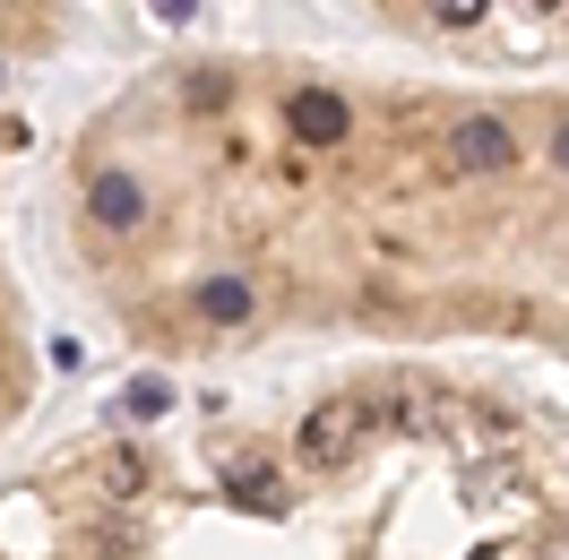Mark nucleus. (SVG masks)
<instances>
[{
    "instance_id": "nucleus-2",
    "label": "nucleus",
    "mask_w": 569,
    "mask_h": 560,
    "mask_svg": "<svg viewBox=\"0 0 569 560\" xmlns=\"http://www.w3.org/2000/svg\"><path fill=\"white\" fill-rule=\"evenodd\" d=\"M0 560H569V457L492 388L371 371L52 449Z\"/></svg>"
},
{
    "instance_id": "nucleus-4",
    "label": "nucleus",
    "mask_w": 569,
    "mask_h": 560,
    "mask_svg": "<svg viewBox=\"0 0 569 560\" xmlns=\"http://www.w3.org/2000/svg\"><path fill=\"white\" fill-rule=\"evenodd\" d=\"M52 9L61 0H0V52L18 61V52H43L52 43Z\"/></svg>"
},
{
    "instance_id": "nucleus-3",
    "label": "nucleus",
    "mask_w": 569,
    "mask_h": 560,
    "mask_svg": "<svg viewBox=\"0 0 569 560\" xmlns=\"http://www.w3.org/2000/svg\"><path fill=\"white\" fill-rule=\"evenodd\" d=\"M27 397H36V346H27L18 284H9V268H0V440H9V422L27 414Z\"/></svg>"
},
{
    "instance_id": "nucleus-1",
    "label": "nucleus",
    "mask_w": 569,
    "mask_h": 560,
    "mask_svg": "<svg viewBox=\"0 0 569 560\" xmlns=\"http://www.w3.org/2000/svg\"><path fill=\"white\" fill-rule=\"evenodd\" d=\"M70 233L104 311L164 353L277 328L569 353V87L156 70L78 139Z\"/></svg>"
}]
</instances>
